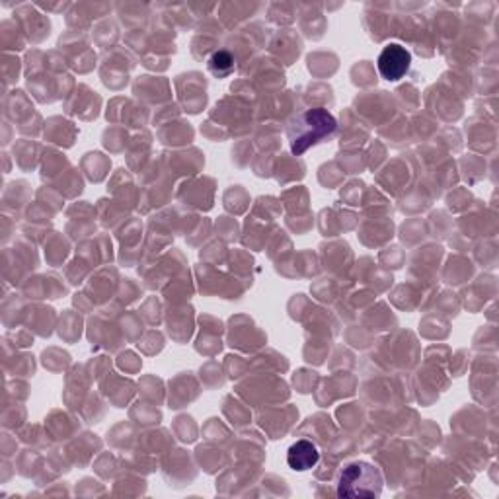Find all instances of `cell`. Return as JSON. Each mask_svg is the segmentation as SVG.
<instances>
[{
	"mask_svg": "<svg viewBox=\"0 0 499 499\" xmlns=\"http://www.w3.org/2000/svg\"><path fill=\"white\" fill-rule=\"evenodd\" d=\"M409 65H412V55H409L406 47L398 43L386 45L383 53L378 55V73L385 81L390 82L404 78V74L409 71Z\"/></svg>",
	"mask_w": 499,
	"mask_h": 499,
	"instance_id": "obj_3",
	"label": "cell"
},
{
	"mask_svg": "<svg viewBox=\"0 0 499 499\" xmlns=\"http://www.w3.org/2000/svg\"><path fill=\"white\" fill-rule=\"evenodd\" d=\"M383 492V474L377 466L357 461L349 463L339 474V497H378Z\"/></svg>",
	"mask_w": 499,
	"mask_h": 499,
	"instance_id": "obj_2",
	"label": "cell"
},
{
	"mask_svg": "<svg viewBox=\"0 0 499 499\" xmlns=\"http://www.w3.org/2000/svg\"><path fill=\"white\" fill-rule=\"evenodd\" d=\"M318 461H320L318 447L312 441H307V439H300V441H297L295 445H291L287 451V464L297 472L310 471V468H315L318 464Z\"/></svg>",
	"mask_w": 499,
	"mask_h": 499,
	"instance_id": "obj_4",
	"label": "cell"
},
{
	"mask_svg": "<svg viewBox=\"0 0 499 499\" xmlns=\"http://www.w3.org/2000/svg\"><path fill=\"white\" fill-rule=\"evenodd\" d=\"M336 117L324 107H312V110L297 115L287 129L292 154L299 156L310 149L312 144L320 143L324 136L336 131Z\"/></svg>",
	"mask_w": 499,
	"mask_h": 499,
	"instance_id": "obj_1",
	"label": "cell"
},
{
	"mask_svg": "<svg viewBox=\"0 0 499 499\" xmlns=\"http://www.w3.org/2000/svg\"><path fill=\"white\" fill-rule=\"evenodd\" d=\"M209 68H211L214 74L227 76V74H230L234 71V61H232V57L227 51H219V53H214L209 58Z\"/></svg>",
	"mask_w": 499,
	"mask_h": 499,
	"instance_id": "obj_5",
	"label": "cell"
}]
</instances>
